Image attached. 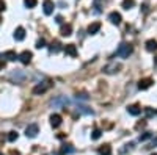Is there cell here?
<instances>
[{
  "label": "cell",
  "instance_id": "603a6c76",
  "mask_svg": "<svg viewBox=\"0 0 157 155\" xmlns=\"http://www.w3.org/2000/svg\"><path fill=\"white\" fill-rule=\"evenodd\" d=\"M101 135H102V132L99 130V128H96V130H94L93 133H91V138H93V139H99V138H101Z\"/></svg>",
  "mask_w": 157,
  "mask_h": 155
},
{
  "label": "cell",
  "instance_id": "7a4b0ae2",
  "mask_svg": "<svg viewBox=\"0 0 157 155\" xmlns=\"http://www.w3.org/2000/svg\"><path fill=\"white\" fill-rule=\"evenodd\" d=\"M49 88H50V83H49V82H46V83H39V85H36V86L33 88V94H36V96L44 94Z\"/></svg>",
  "mask_w": 157,
  "mask_h": 155
},
{
  "label": "cell",
  "instance_id": "2e32d148",
  "mask_svg": "<svg viewBox=\"0 0 157 155\" xmlns=\"http://www.w3.org/2000/svg\"><path fill=\"white\" fill-rule=\"evenodd\" d=\"M101 30V24L99 22H94V24H91L90 27H88V35H94Z\"/></svg>",
  "mask_w": 157,
  "mask_h": 155
},
{
  "label": "cell",
  "instance_id": "d6a6232c",
  "mask_svg": "<svg viewBox=\"0 0 157 155\" xmlns=\"http://www.w3.org/2000/svg\"><path fill=\"white\" fill-rule=\"evenodd\" d=\"M151 155H157V153H151Z\"/></svg>",
  "mask_w": 157,
  "mask_h": 155
},
{
  "label": "cell",
  "instance_id": "277c9868",
  "mask_svg": "<svg viewBox=\"0 0 157 155\" xmlns=\"http://www.w3.org/2000/svg\"><path fill=\"white\" fill-rule=\"evenodd\" d=\"M43 8H44V14H52L54 13V8H55V5H54V2L52 0H46V2L43 3Z\"/></svg>",
  "mask_w": 157,
  "mask_h": 155
},
{
  "label": "cell",
  "instance_id": "8fae6325",
  "mask_svg": "<svg viewBox=\"0 0 157 155\" xmlns=\"http://www.w3.org/2000/svg\"><path fill=\"white\" fill-rule=\"evenodd\" d=\"M151 85H152V80H151V79H141V80L138 82V88H140V89H148Z\"/></svg>",
  "mask_w": 157,
  "mask_h": 155
},
{
  "label": "cell",
  "instance_id": "9c48e42d",
  "mask_svg": "<svg viewBox=\"0 0 157 155\" xmlns=\"http://www.w3.org/2000/svg\"><path fill=\"white\" fill-rule=\"evenodd\" d=\"M60 35H61V36H71V35H72V27H71L69 24H66V25H61Z\"/></svg>",
  "mask_w": 157,
  "mask_h": 155
},
{
  "label": "cell",
  "instance_id": "836d02e7",
  "mask_svg": "<svg viewBox=\"0 0 157 155\" xmlns=\"http://www.w3.org/2000/svg\"><path fill=\"white\" fill-rule=\"evenodd\" d=\"M0 155H3V153H2V152H0Z\"/></svg>",
  "mask_w": 157,
  "mask_h": 155
},
{
  "label": "cell",
  "instance_id": "ffe728a7",
  "mask_svg": "<svg viewBox=\"0 0 157 155\" xmlns=\"http://www.w3.org/2000/svg\"><path fill=\"white\" fill-rule=\"evenodd\" d=\"M72 150V146L71 144H64L63 147H61V150H60V155H64V153H68V152H71Z\"/></svg>",
  "mask_w": 157,
  "mask_h": 155
},
{
  "label": "cell",
  "instance_id": "1f68e13d",
  "mask_svg": "<svg viewBox=\"0 0 157 155\" xmlns=\"http://www.w3.org/2000/svg\"><path fill=\"white\" fill-rule=\"evenodd\" d=\"M155 66H157V57H155Z\"/></svg>",
  "mask_w": 157,
  "mask_h": 155
},
{
  "label": "cell",
  "instance_id": "30bf717a",
  "mask_svg": "<svg viewBox=\"0 0 157 155\" xmlns=\"http://www.w3.org/2000/svg\"><path fill=\"white\" fill-rule=\"evenodd\" d=\"M50 124H52V127H60L61 125V116L60 114H52L50 116Z\"/></svg>",
  "mask_w": 157,
  "mask_h": 155
},
{
  "label": "cell",
  "instance_id": "6da1fadb",
  "mask_svg": "<svg viewBox=\"0 0 157 155\" xmlns=\"http://www.w3.org/2000/svg\"><path fill=\"white\" fill-rule=\"evenodd\" d=\"M132 46L130 44H127V42H121L120 44V47H118V50H116V55L118 57H121V58H129V55L132 54Z\"/></svg>",
  "mask_w": 157,
  "mask_h": 155
},
{
  "label": "cell",
  "instance_id": "4316f807",
  "mask_svg": "<svg viewBox=\"0 0 157 155\" xmlns=\"http://www.w3.org/2000/svg\"><path fill=\"white\" fill-rule=\"evenodd\" d=\"M3 68H5V60H3V58H0V71H2Z\"/></svg>",
  "mask_w": 157,
  "mask_h": 155
},
{
  "label": "cell",
  "instance_id": "7402d4cb",
  "mask_svg": "<svg viewBox=\"0 0 157 155\" xmlns=\"http://www.w3.org/2000/svg\"><path fill=\"white\" fill-rule=\"evenodd\" d=\"M17 132H10V135H8V141H11V143H14V141L17 139Z\"/></svg>",
  "mask_w": 157,
  "mask_h": 155
},
{
  "label": "cell",
  "instance_id": "4dcf8cb0",
  "mask_svg": "<svg viewBox=\"0 0 157 155\" xmlns=\"http://www.w3.org/2000/svg\"><path fill=\"white\" fill-rule=\"evenodd\" d=\"M155 146H157V139H154V141H152V144H151V147H155Z\"/></svg>",
  "mask_w": 157,
  "mask_h": 155
},
{
  "label": "cell",
  "instance_id": "d6986e66",
  "mask_svg": "<svg viewBox=\"0 0 157 155\" xmlns=\"http://www.w3.org/2000/svg\"><path fill=\"white\" fill-rule=\"evenodd\" d=\"M134 5H135V0H123V3H121V6H123L124 9L134 8Z\"/></svg>",
  "mask_w": 157,
  "mask_h": 155
},
{
  "label": "cell",
  "instance_id": "f1b7e54d",
  "mask_svg": "<svg viewBox=\"0 0 157 155\" xmlns=\"http://www.w3.org/2000/svg\"><path fill=\"white\" fill-rule=\"evenodd\" d=\"M55 22H57V24H61V22H63V17H61V16H57V17H55Z\"/></svg>",
  "mask_w": 157,
  "mask_h": 155
},
{
  "label": "cell",
  "instance_id": "ba28073f",
  "mask_svg": "<svg viewBox=\"0 0 157 155\" xmlns=\"http://www.w3.org/2000/svg\"><path fill=\"white\" fill-rule=\"evenodd\" d=\"M64 52H66V55H69V57H77V49H75L74 44H66Z\"/></svg>",
  "mask_w": 157,
  "mask_h": 155
},
{
  "label": "cell",
  "instance_id": "3957f363",
  "mask_svg": "<svg viewBox=\"0 0 157 155\" xmlns=\"http://www.w3.org/2000/svg\"><path fill=\"white\" fill-rule=\"evenodd\" d=\"M38 132H39V128H38L36 124H30L27 128H25V135H27L29 138H35L38 135Z\"/></svg>",
  "mask_w": 157,
  "mask_h": 155
},
{
  "label": "cell",
  "instance_id": "d4e9b609",
  "mask_svg": "<svg viewBox=\"0 0 157 155\" xmlns=\"http://www.w3.org/2000/svg\"><path fill=\"white\" fill-rule=\"evenodd\" d=\"M44 47H46V41H44V39H38L36 49H44Z\"/></svg>",
  "mask_w": 157,
  "mask_h": 155
},
{
  "label": "cell",
  "instance_id": "5bb4252c",
  "mask_svg": "<svg viewBox=\"0 0 157 155\" xmlns=\"http://www.w3.org/2000/svg\"><path fill=\"white\" fill-rule=\"evenodd\" d=\"M127 111H129V114H132V116H138L141 113V108L138 105H129L127 107Z\"/></svg>",
  "mask_w": 157,
  "mask_h": 155
},
{
  "label": "cell",
  "instance_id": "5b68a950",
  "mask_svg": "<svg viewBox=\"0 0 157 155\" xmlns=\"http://www.w3.org/2000/svg\"><path fill=\"white\" fill-rule=\"evenodd\" d=\"M32 58H33V55H32V52H29V50L22 52V54L19 55V60H21V63H24V64H29V63L32 61Z\"/></svg>",
  "mask_w": 157,
  "mask_h": 155
},
{
  "label": "cell",
  "instance_id": "8992f818",
  "mask_svg": "<svg viewBox=\"0 0 157 155\" xmlns=\"http://www.w3.org/2000/svg\"><path fill=\"white\" fill-rule=\"evenodd\" d=\"M109 20H110L112 24H115V25H120L123 19H121V14H120V13L113 11V13H110V14H109Z\"/></svg>",
  "mask_w": 157,
  "mask_h": 155
},
{
  "label": "cell",
  "instance_id": "9a60e30c",
  "mask_svg": "<svg viewBox=\"0 0 157 155\" xmlns=\"http://www.w3.org/2000/svg\"><path fill=\"white\" fill-rule=\"evenodd\" d=\"M146 50L148 52H155L157 50V41L155 39H148L146 41Z\"/></svg>",
  "mask_w": 157,
  "mask_h": 155
},
{
  "label": "cell",
  "instance_id": "cb8c5ba5",
  "mask_svg": "<svg viewBox=\"0 0 157 155\" xmlns=\"http://www.w3.org/2000/svg\"><path fill=\"white\" fill-rule=\"evenodd\" d=\"M152 136V133L151 132H145L143 135H140V141H146V139H149Z\"/></svg>",
  "mask_w": 157,
  "mask_h": 155
},
{
  "label": "cell",
  "instance_id": "7c38bea8",
  "mask_svg": "<svg viewBox=\"0 0 157 155\" xmlns=\"http://www.w3.org/2000/svg\"><path fill=\"white\" fill-rule=\"evenodd\" d=\"M24 38H25V30H24L22 27H17L16 31H14V39H16V41H22Z\"/></svg>",
  "mask_w": 157,
  "mask_h": 155
},
{
  "label": "cell",
  "instance_id": "e0dca14e",
  "mask_svg": "<svg viewBox=\"0 0 157 155\" xmlns=\"http://www.w3.org/2000/svg\"><path fill=\"white\" fill-rule=\"evenodd\" d=\"M3 58H6L8 61H16V58H19V55H16V52H13V50H8L3 54Z\"/></svg>",
  "mask_w": 157,
  "mask_h": 155
},
{
  "label": "cell",
  "instance_id": "484cf974",
  "mask_svg": "<svg viewBox=\"0 0 157 155\" xmlns=\"http://www.w3.org/2000/svg\"><path fill=\"white\" fill-rule=\"evenodd\" d=\"M145 113H146V116H148V118H151V116H154V111H152L151 108H146V110H145Z\"/></svg>",
  "mask_w": 157,
  "mask_h": 155
},
{
  "label": "cell",
  "instance_id": "f546056e",
  "mask_svg": "<svg viewBox=\"0 0 157 155\" xmlns=\"http://www.w3.org/2000/svg\"><path fill=\"white\" fill-rule=\"evenodd\" d=\"M10 155H19V152H17V150H11Z\"/></svg>",
  "mask_w": 157,
  "mask_h": 155
},
{
  "label": "cell",
  "instance_id": "52a82bcc",
  "mask_svg": "<svg viewBox=\"0 0 157 155\" xmlns=\"http://www.w3.org/2000/svg\"><path fill=\"white\" fill-rule=\"evenodd\" d=\"M120 69H121V64H116V63H112V64H109V66L104 68V71H105L107 74H115Z\"/></svg>",
  "mask_w": 157,
  "mask_h": 155
},
{
  "label": "cell",
  "instance_id": "83f0119b",
  "mask_svg": "<svg viewBox=\"0 0 157 155\" xmlns=\"http://www.w3.org/2000/svg\"><path fill=\"white\" fill-rule=\"evenodd\" d=\"M5 6H6V5H5V2H3V0H0V11H3V9H5Z\"/></svg>",
  "mask_w": 157,
  "mask_h": 155
},
{
  "label": "cell",
  "instance_id": "ac0fdd59",
  "mask_svg": "<svg viewBox=\"0 0 157 155\" xmlns=\"http://www.w3.org/2000/svg\"><path fill=\"white\" fill-rule=\"evenodd\" d=\"M60 50H61V44L58 41H54L50 44V52L52 54H57V52H60Z\"/></svg>",
  "mask_w": 157,
  "mask_h": 155
},
{
  "label": "cell",
  "instance_id": "44dd1931",
  "mask_svg": "<svg viewBox=\"0 0 157 155\" xmlns=\"http://www.w3.org/2000/svg\"><path fill=\"white\" fill-rule=\"evenodd\" d=\"M36 0H24V5L27 6V8H35L36 6Z\"/></svg>",
  "mask_w": 157,
  "mask_h": 155
},
{
  "label": "cell",
  "instance_id": "4fadbf2b",
  "mask_svg": "<svg viewBox=\"0 0 157 155\" xmlns=\"http://www.w3.org/2000/svg\"><path fill=\"white\" fill-rule=\"evenodd\" d=\"M98 153H99V155H112V147H110L109 144H104V146L99 147Z\"/></svg>",
  "mask_w": 157,
  "mask_h": 155
}]
</instances>
